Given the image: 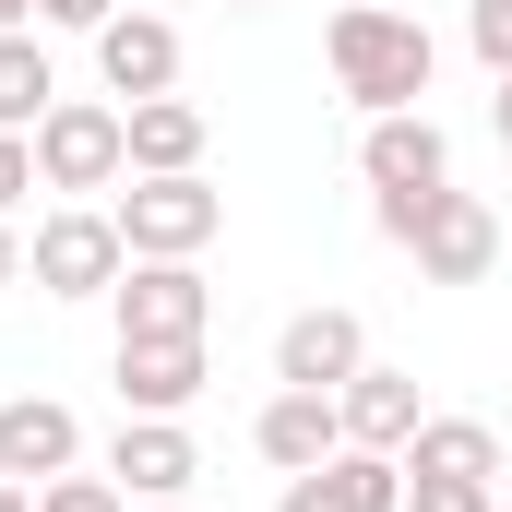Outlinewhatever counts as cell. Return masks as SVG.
<instances>
[{"label":"cell","instance_id":"obj_1","mask_svg":"<svg viewBox=\"0 0 512 512\" xmlns=\"http://www.w3.org/2000/svg\"><path fill=\"white\" fill-rule=\"evenodd\" d=\"M322 60H334V84L393 120V108H417L429 96V72H441V36L417 24V12H393V0H346L334 24H322Z\"/></svg>","mask_w":512,"mask_h":512},{"label":"cell","instance_id":"obj_2","mask_svg":"<svg viewBox=\"0 0 512 512\" xmlns=\"http://www.w3.org/2000/svg\"><path fill=\"white\" fill-rule=\"evenodd\" d=\"M370 227L393 251H417V286H489V262H501V215L477 191H382Z\"/></svg>","mask_w":512,"mask_h":512},{"label":"cell","instance_id":"obj_3","mask_svg":"<svg viewBox=\"0 0 512 512\" xmlns=\"http://www.w3.org/2000/svg\"><path fill=\"white\" fill-rule=\"evenodd\" d=\"M108 215H120L131 262H203V251H215V227H227V191H215L203 167H167V179H131Z\"/></svg>","mask_w":512,"mask_h":512},{"label":"cell","instance_id":"obj_4","mask_svg":"<svg viewBox=\"0 0 512 512\" xmlns=\"http://www.w3.org/2000/svg\"><path fill=\"white\" fill-rule=\"evenodd\" d=\"M131 179V108L108 96H60L48 120H36V191H120Z\"/></svg>","mask_w":512,"mask_h":512},{"label":"cell","instance_id":"obj_5","mask_svg":"<svg viewBox=\"0 0 512 512\" xmlns=\"http://www.w3.org/2000/svg\"><path fill=\"white\" fill-rule=\"evenodd\" d=\"M24 274H36V298H108L131 274V239L108 203H60L48 227H36V251H24Z\"/></svg>","mask_w":512,"mask_h":512},{"label":"cell","instance_id":"obj_6","mask_svg":"<svg viewBox=\"0 0 512 512\" xmlns=\"http://www.w3.org/2000/svg\"><path fill=\"white\" fill-rule=\"evenodd\" d=\"M120 417H191L203 405V334H120Z\"/></svg>","mask_w":512,"mask_h":512},{"label":"cell","instance_id":"obj_7","mask_svg":"<svg viewBox=\"0 0 512 512\" xmlns=\"http://www.w3.org/2000/svg\"><path fill=\"white\" fill-rule=\"evenodd\" d=\"M358 370H370V322H358V310H334V298H322V310H298V322L274 334V382H298V393H346Z\"/></svg>","mask_w":512,"mask_h":512},{"label":"cell","instance_id":"obj_8","mask_svg":"<svg viewBox=\"0 0 512 512\" xmlns=\"http://www.w3.org/2000/svg\"><path fill=\"white\" fill-rule=\"evenodd\" d=\"M358 179L370 191H453V131L429 108H393V120L358 131Z\"/></svg>","mask_w":512,"mask_h":512},{"label":"cell","instance_id":"obj_9","mask_svg":"<svg viewBox=\"0 0 512 512\" xmlns=\"http://www.w3.org/2000/svg\"><path fill=\"white\" fill-rule=\"evenodd\" d=\"M72 465H84V417H72L60 393H12V405H0V477L48 489V477H72Z\"/></svg>","mask_w":512,"mask_h":512},{"label":"cell","instance_id":"obj_10","mask_svg":"<svg viewBox=\"0 0 512 512\" xmlns=\"http://www.w3.org/2000/svg\"><path fill=\"white\" fill-rule=\"evenodd\" d=\"M274 512H405V453H370V441H346L334 465L286 477V501H274Z\"/></svg>","mask_w":512,"mask_h":512},{"label":"cell","instance_id":"obj_11","mask_svg":"<svg viewBox=\"0 0 512 512\" xmlns=\"http://www.w3.org/2000/svg\"><path fill=\"white\" fill-rule=\"evenodd\" d=\"M251 453L274 465V477H310V465H334V453H346V417H334V393L274 382V405L251 417Z\"/></svg>","mask_w":512,"mask_h":512},{"label":"cell","instance_id":"obj_12","mask_svg":"<svg viewBox=\"0 0 512 512\" xmlns=\"http://www.w3.org/2000/svg\"><path fill=\"white\" fill-rule=\"evenodd\" d=\"M96 72H108V96H179V24L167 12H108L96 24Z\"/></svg>","mask_w":512,"mask_h":512},{"label":"cell","instance_id":"obj_13","mask_svg":"<svg viewBox=\"0 0 512 512\" xmlns=\"http://www.w3.org/2000/svg\"><path fill=\"white\" fill-rule=\"evenodd\" d=\"M108 298H120V334H203V322H215L203 262H131Z\"/></svg>","mask_w":512,"mask_h":512},{"label":"cell","instance_id":"obj_14","mask_svg":"<svg viewBox=\"0 0 512 512\" xmlns=\"http://www.w3.org/2000/svg\"><path fill=\"white\" fill-rule=\"evenodd\" d=\"M108 477H120L131 501H179V489L203 477V453H191V429H179V417H120V441H108Z\"/></svg>","mask_w":512,"mask_h":512},{"label":"cell","instance_id":"obj_15","mask_svg":"<svg viewBox=\"0 0 512 512\" xmlns=\"http://www.w3.org/2000/svg\"><path fill=\"white\" fill-rule=\"evenodd\" d=\"M334 417H346V441H370V453H405L429 405H417V370H382V358H370L358 382L334 393Z\"/></svg>","mask_w":512,"mask_h":512},{"label":"cell","instance_id":"obj_16","mask_svg":"<svg viewBox=\"0 0 512 512\" xmlns=\"http://www.w3.org/2000/svg\"><path fill=\"white\" fill-rule=\"evenodd\" d=\"M405 477H477V489H501V429L489 417H417Z\"/></svg>","mask_w":512,"mask_h":512},{"label":"cell","instance_id":"obj_17","mask_svg":"<svg viewBox=\"0 0 512 512\" xmlns=\"http://www.w3.org/2000/svg\"><path fill=\"white\" fill-rule=\"evenodd\" d=\"M203 143H215V120H203L191 96H143V108H131V179H167V167H203Z\"/></svg>","mask_w":512,"mask_h":512},{"label":"cell","instance_id":"obj_18","mask_svg":"<svg viewBox=\"0 0 512 512\" xmlns=\"http://www.w3.org/2000/svg\"><path fill=\"white\" fill-rule=\"evenodd\" d=\"M48 108H60V72H48L36 24H12V36H0V131H36Z\"/></svg>","mask_w":512,"mask_h":512},{"label":"cell","instance_id":"obj_19","mask_svg":"<svg viewBox=\"0 0 512 512\" xmlns=\"http://www.w3.org/2000/svg\"><path fill=\"white\" fill-rule=\"evenodd\" d=\"M405 512H501V489H477V477H405Z\"/></svg>","mask_w":512,"mask_h":512},{"label":"cell","instance_id":"obj_20","mask_svg":"<svg viewBox=\"0 0 512 512\" xmlns=\"http://www.w3.org/2000/svg\"><path fill=\"white\" fill-rule=\"evenodd\" d=\"M36 512H131V489H120V477H48Z\"/></svg>","mask_w":512,"mask_h":512},{"label":"cell","instance_id":"obj_21","mask_svg":"<svg viewBox=\"0 0 512 512\" xmlns=\"http://www.w3.org/2000/svg\"><path fill=\"white\" fill-rule=\"evenodd\" d=\"M465 48H477L489 84H501V72H512V0H477V12H465Z\"/></svg>","mask_w":512,"mask_h":512},{"label":"cell","instance_id":"obj_22","mask_svg":"<svg viewBox=\"0 0 512 512\" xmlns=\"http://www.w3.org/2000/svg\"><path fill=\"white\" fill-rule=\"evenodd\" d=\"M36 191V131H0V215Z\"/></svg>","mask_w":512,"mask_h":512},{"label":"cell","instance_id":"obj_23","mask_svg":"<svg viewBox=\"0 0 512 512\" xmlns=\"http://www.w3.org/2000/svg\"><path fill=\"white\" fill-rule=\"evenodd\" d=\"M108 12H120V0H36V24H60V36H96Z\"/></svg>","mask_w":512,"mask_h":512},{"label":"cell","instance_id":"obj_24","mask_svg":"<svg viewBox=\"0 0 512 512\" xmlns=\"http://www.w3.org/2000/svg\"><path fill=\"white\" fill-rule=\"evenodd\" d=\"M489 131H501V155H512V72H501V96H489Z\"/></svg>","mask_w":512,"mask_h":512},{"label":"cell","instance_id":"obj_25","mask_svg":"<svg viewBox=\"0 0 512 512\" xmlns=\"http://www.w3.org/2000/svg\"><path fill=\"white\" fill-rule=\"evenodd\" d=\"M12 274H24V239H12V215H0V286H12Z\"/></svg>","mask_w":512,"mask_h":512},{"label":"cell","instance_id":"obj_26","mask_svg":"<svg viewBox=\"0 0 512 512\" xmlns=\"http://www.w3.org/2000/svg\"><path fill=\"white\" fill-rule=\"evenodd\" d=\"M0 512H36V489H24V477H0Z\"/></svg>","mask_w":512,"mask_h":512},{"label":"cell","instance_id":"obj_27","mask_svg":"<svg viewBox=\"0 0 512 512\" xmlns=\"http://www.w3.org/2000/svg\"><path fill=\"white\" fill-rule=\"evenodd\" d=\"M12 24H36V0H0V36H12Z\"/></svg>","mask_w":512,"mask_h":512},{"label":"cell","instance_id":"obj_28","mask_svg":"<svg viewBox=\"0 0 512 512\" xmlns=\"http://www.w3.org/2000/svg\"><path fill=\"white\" fill-rule=\"evenodd\" d=\"M143 512H191V501H143Z\"/></svg>","mask_w":512,"mask_h":512},{"label":"cell","instance_id":"obj_29","mask_svg":"<svg viewBox=\"0 0 512 512\" xmlns=\"http://www.w3.org/2000/svg\"><path fill=\"white\" fill-rule=\"evenodd\" d=\"M227 12H262V0H227Z\"/></svg>","mask_w":512,"mask_h":512},{"label":"cell","instance_id":"obj_30","mask_svg":"<svg viewBox=\"0 0 512 512\" xmlns=\"http://www.w3.org/2000/svg\"><path fill=\"white\" fill-rule=\"evenodd\" d=\"M501 512H512V501H501Z\"/></svg>","mask_w":512,"mask_h":512}]
</instances>
